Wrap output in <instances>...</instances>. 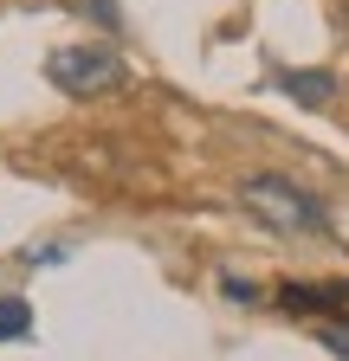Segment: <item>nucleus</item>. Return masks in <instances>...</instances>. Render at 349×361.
<instances>
[{
    "label": "nucleus",
    "instance_id": "obj_2",
    "mask_svg": "<svg viewBox=\"0 0 349 361\" xmlns=\"http://www.w3.org/2000/svg\"><path fill=\"white\" fill-rule=\"evenodd\" d=\"M46 78L65 90V97H104L129 78V65L110 52V45H59L46 59Z\"/></svg>",
    "mask_w": 349,
    "mask_h": 361
},
{
    "label": "nucleus",
    "instance_id": "obj_7",
    "mask_svg": "<svg viewBox=\"0 0 349 361\" xmlns=\"http://www.w3.org/2000/svg\"><path fill=\"white\" fill-rule=\"evenodd\" d=\"M91 7V20H104V26H117V0H84Z\"/></svg>",
    "mask_w": 349,
    "mask_h": 361
},
{
    "label": "nucleus",
    "instance_id": "obj_6",
    "mask_svg": "<svg viewBox=\"0 0 349 361\" xmlns=\"http://www.w3.org/2000/svg\"><path fill=\"white\" fill-rule=\"evenodd\" d=\"M317 342H324L336 361H349V316H330V323L317 329Z\"/></svg>",
    "mask_w": 349,
    "mask_h": 361
},
{
    "label": "nucleus",
    "instance_id": "obj_1",
    "mask_svg": "<svg viewBox=\"0 0 349 361\" xmlns=\"http://www.w3.org/2000/svg\"><path fill=\"white\" fill-rule=\"evenodd\" d=\"M239 207H246L259 226L285 233V239H311V233H324V226H330L324 200L304 194L297 180H285V174H246V180H239Z\"/></svg>",
    "mask_w": 349,
    "mask_h": 361
},
{
    "label": "nucleus",
    "instance_id": "obj_3",
    "mask_svg": "<svg viewBox=\"0 0 349 361\" xmlns=\"http://www.w3.org/2000/svg\"><path fill=\"white\" fill-rule=\"evenodd\" d=\"M278 303L291 316H343L349 310V278H336V284H278Z\"/></svg>",
    "mask_w": 349,
    "mask_h": 361
},
{
    "label": "nucleus",
    "instance_id": "obj_4",
    "mask_svg": "<svg viewBox=\"0 0 349 361\" xmlns=\"http://www.w3.org/2000/svg\"><path fill=\"white\" fill-rule=\"evenodd\" d=\"M278 90H285V97H297L304 110H324V104L336 97V78H330V71H278Z\"/></svg>",
    "mask_w": 349,
    "mask_h": 361
},
{
    "label": "nucleus",
    "instance_id": "obj_5",
    "mask_svg": "<svg viewBox=\"0 0 349 361\" xmlns=\"http://www.w3.org/2000/svg\"><path fill=\"white\" fill-rule=\"evenodd\" d=\"M32 336V303L26 297H0V342H26Z\"/></svg>",
    "mask_w": 349,
    "mask_h": 361
}]
</instances>
